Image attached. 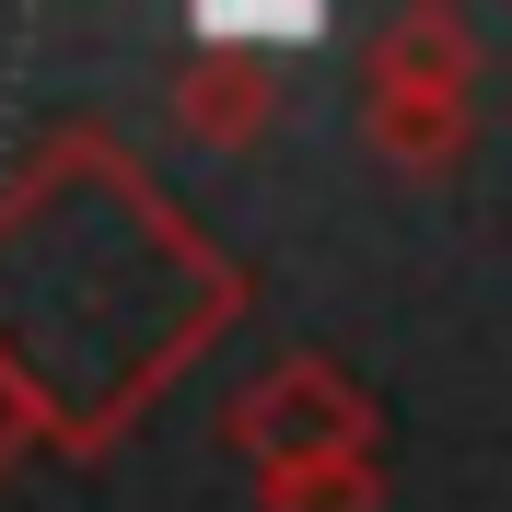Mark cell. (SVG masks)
<instances>
[{"label": "cell", "instance_id": "6da1fadb", "mask_svg": "<svg viewBox=\"0 0 512 512\" xmlns=\"http://www.w3.org/2000/svg\"><path fill=\"white\" fill-rule=\"evenodd\" d=\"M222 443L245 454L256 478H280V466H338V454H373V396H361L338 361L291 350L245 384L222 408Z\"/></svg>", "mask_w": 512, "mask_h": 512}, {"label": "cell", "instance_id": "3957f363", "mask_svg": "<svg viewBox=\"0 0 512 512\" xmlns=\"http://www.w3.org/2000/svg\"><path fill=\"white\" fill-rule=\"evenodd\" d=\"M268 117H280V70L268 59H245V47H187V59H175V128H187V140L245 152Z\"/></svg>", "mask_w": 512, "mask_h": 512}, {"label": "cell", "instance_id": "277c9868", "mask_svg": "<svg viewBox=\"0 0 512 512\" xmlns=\"http://www.w3.org/2000/svg\"><path fill=\"white\" fill-rule=\"evenodd\" d=\"M361 140H373L384 175L431 187L466 163V94H361Z\"/></svg>", "mask_w": 512, "mask_h": 512}, {"label": "cell", "instance_id": "5b68a950", "mask_svg": "<svg viewBox=\"0 0 512 512\" xmlns=\"http://www.w3.org/2000/svg\"><path fill=\"white\" fill-rule=\"evenodd\" d=\"M256 512H384V466H373V454L280 466V478H256Z\"/></svg>", "mask_w": 512, "mask_h": 512}, {"label": "cell", "instance_id": "7a4b0ae2", "mask_svg": "<svg viewBox=\"0 0 512 512\" xmlns=\"http://www.w3.org/2000/svg\"><path fill=\"white\" fill-rule=\"evenodd\" d=\"M361 94H478V24L454 0H408L361 59Z\"/></svg>", "mask_w": 512, "mask_h": 512}, {"label": "cell", "instance_id": "8992f818", "mask_svg": "<svg viewBox=\"0 0 512 512\" xmlns=\"http://www.w3.org/2000/svg\"><path fill=\"white\" fill-rule=\"evenodd\" d=\"M35 443H47V408H35V384L0 361V466H24Z\"/></svg>", "mask_w": 512, "mask_h": 512}]
</instances>
